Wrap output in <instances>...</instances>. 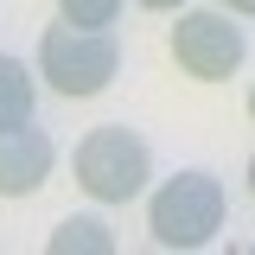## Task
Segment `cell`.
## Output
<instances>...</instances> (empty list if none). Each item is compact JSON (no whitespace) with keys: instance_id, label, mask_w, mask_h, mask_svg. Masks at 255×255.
Instances as JSON below:
<instances>
[{"instance_id":"cell-11","label":"cell","mask_w":255,"mask_h":255,"mask_svg":"<svg viewBox=\"0 0 255 255\" xmlns=\"http://www.w3.org/2000/svg\"><path fill=\"white\" fill-rule=\"evenodd\" d=\"M243 109H249V122H255V83H249V96H243Z\"/></svg>"},{"instance_id":"cell-5","label":"cell","mask_w":255,"mask_h":255,"mask_svg":"<svg viewBox=\"0 0 255 255\" xmlns=\"http://www.w3.org/2000/svg\"><path fill=\"white\" fill-rule=\"evenodd\" d=\"M58 147L45 128H0V198H32V191L51 179Z\"/></svg>"},{"instance_id":"cell-1","label":"cell","mask_w":255,"mask_h":255,"mask_svg":"<svg viewBox=\"0 0 255 255\" xmlns=\"http://www.w3.org/2000/svg\"><path fill=\"white\" fill-rule=\"evenodd\" d=\"M223 217H230V191H223L217 172H172L166 185L147 198V230H153V243L159 249H204V243H217V230Z\"/></svg>"},{"instance_id":"cell-9","label":"cell","mask_w":255,"mask_h":255,"mask_svg":"<svg viewBox=\"0 0 255 255\" xmlns=\"http://www.w3.org/2000/svg\"><path fill=\"white\" fill-rule=\"evenodd\" d=\"M134 6H147V13H185L191 0H134Z\"/></svg>"},{"instance_id":"cell-8","label":"cell","mask_w":255,"mask_h":255,"mask_svg":"<svg viewBox=\"0 0 255 255\" xmlns=\"http://www.w3.org/2000/svg\"><path fill=\"white\" fill-rule=\"evenodd\" d=\"M115 13H122V0H58V19L70 26H115Z\"/></svg>"},{"instance_id":"cell-6","label":"cell","mask_w":255,"mask_h":255,"mask_svg":"<svg viewBox=\"0 0 255 255\" xmlns=\"http://www.w3.org/2000/svg\"><path fill=\"white\" fill-rule=\"evenodd\" d=\"M38 109V70H26V58L0 51V128H26Z\"/></svg>"},{"instance_id":"cell-2","label":"cell","mask_w":255,"mask_h":255,"mask_svg":"<svg viewBox=\"0 0 255 255\" xmlns=\"http://www.w3.org/2000/svg\"><path fill=\"white\" fill-rule=\"evenodd\" d=\"M45 83L70 102H90L115 83V70H122V45H115V32L109 26H51L38 38V64H32Z\"/></svg>"},{"instance_id":"cell-3","label":"cell","mask_w":255,"mask_h":255,"mask_svg":"<svg viewBox=\"0 0 255 255\" xmlns=\"http://www.w3.org/2000/svg\"><path fill=\"white\" fill-rule=\"evenodd\" d=\"M70 166H77V185L90 191L96 204H128L153 179V147H147V134H134L128 122H109V128H90L77 140V159Z\"/></svg>"},{"instance_id":"cell-7","label":"cell","mask_w":255,"mask_h":255,"mask_svg":"<svg viewBox=\"0 0 255 255\" xmlns=\"http://www.w3.org/2000/svg\"><path fill=\"white\" fill-rule=\"evenodd\" d=\"M51 255H115V236L102 217H64L51 236H45Z\"/></svg>"},{"instance_id":"cell-4","label":"cell","mask_w":255,"mask_h":255,"mask_svg":"<svg viewBox=\"0 0 255 255\" xmlns=\"http://www.w3.org/2000/svg\"><path fill=\"white\" fill-rule=\"evenodd\" d=\"M172 58L198 83H223V77H236L243 58H249V32L236 26L230 6H185L179 26H172Z\"/></svg>"},{"instance_id":"cell-10","label":"cell","mask_w":255,"mask_h":255,"mask_svg":"<svg viewBox=\"0 0 255 255\" xmlns=\"http://www.w3.org/2000/svg\"><path fill=\"white\" fill-rule=\"evenodd\" d=\"M223 6H230L236 19H255V0H223Z\"/></svg>"},{"instance_id":"cell-12","label":"cell","mask_w":255,"mask_h":255,"mask_svg":"<svg viewBox=\"0 0 255 255\" xmlns=\"http://www.w3.org/2000/svg\"><path fill=\"white\" fill-rule=\"evenodd\" d=\"M249 191H255V153H249Z\"/></svg>"}]
</instances>
